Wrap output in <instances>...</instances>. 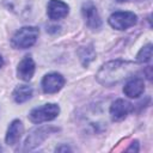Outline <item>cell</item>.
<instances>
[{"instance_id": "obj_14", "label": "cell", "mask_w": 153, "mask_h": 153, "mask_svg": "<svg viewBox=\"0 0 153 153\" xmlns=\"http://www.w3.org/2000/svg\"><path fill=\"white\" fill-rule=\"evenodd\" d=\"M4 5L8 11L22 16L29 8V0H4Z\"/></svg>"}, {"instance_id": "obj_2", "label": "cell", "mask_w": 153, "mask_h": 153, "mask_svg": "<svg viewBox=\"0 0 153 153\" xmlns=\"http://www.w3.org/2000/svg\"><path fill=\"white\" fill-rule=\"evenodd\" d=\"M38 35H39L38 27L24 26L13 35L11 39V44L16 49H27L36 43Z\"/></svg>"}, {"instance_id": "obj_12", "label": "cell", "mask_w": 153, "mask_h": 153, "mask_svg": "<svg viewBox=\"0 0 153 153\" xmlns=\"http://www.w3.org/2000/svg\"><path fill=\"white\" fill-rule=\"evenodd\" d=\"M24 131V127H23V123L19 121V120H14L11 122L8 129H7V133H6V136H5V141L7 145L10 146H13L16 143H18V141L20 140L22 137V134Z\"/></svg>"}, {"instance_id": "obj_3", "label": "cell", "mask_w": 153, "mask_h": 153, "mask_svg": "<svg viewBox=\"0 0 153 153\" xmlns=\"http://www.w3.org/2000/svg\"><path fill=\"white\" fill-rule=\"evenodd\" d=\"M60 114V108L55 103H48L32 109L29 114V120L32 123H43L56 118Z\"/></svg>"}, {"instance_id": "obj_10", "label": "cell", "mask_w": 153, "mask_h": 153, "mask_svg": "<svg viewBox=\"0 0 153 153\" xmlns=\"http://www.w3.org/2000/svg\"><path fill=\"white\" fill-rule=\"evenodd\" d=\"M35 74V62L30 55H26L17 67V75L19 79L24 81L31 80V78Z\"/></svg>"}, {"instance_id": "obj_19", "label": "cell", "mask_w": 153, "mask_h": 153, "mask_svg": "<svg viewBox=\"0 0 153 153\" xmlns=\"http://www.w3.org/2000/svg\"><path fill=\"white\" fill-rule=\"evenodd\" d=\"M4 66V59H2V56L0 55V68Z\"/></svg>"}, {"instance_id": "obj_9", "label": "cell", "mask_w": 153, "mask_h": 153, "mask_svg": "<svg viewBox=\"0 0 153 153\" xmlns=\"http://www.w3.org/2000/svg\"><path fill=\"white\" fill-rule=\"evenodd\" d=\"M69 12V7L66 2L61 0H50L47 6L48 17L51 20H59L65 18Z\"/></svg>"}, {"instance_id": "obj_13", "label": "cell", "mask_w": 153, "mask_h": 153, "mask_svg": "<svg viewBox=\"0 0 153 153\" xmlns=\"http://www.w3.org/2000/svg\"><path fill=\"white\" fill-rule=\"evenodd\" d=\"M32 93H33V91H32L31 86H29V85H18L13 90L12 97H13L16 103L22 104V103L27 102L32 97Z\"/></svg>"}, {"instance_id": "obj_1", "label": "cell", "mask_w": 153, "mask_h": 153, "mask_svg": "<svg viewBox=\"0 0 153 153\" xmlns=\"http://www.w3.org/2000/svg\"><path fill=\"white\" fill-rule=\"evenodd\" d=\"M136 69V63L124 60H114L104 63L97 72V80L104 86H114L129 78Z\"/></svg>"}, {"instance_id": "obj_18", "label": "cell", "mask_w": 153, "mask_h": 153, "mask_svg": "<svg viewBox=\"0 0 153 153\" xmlns=\"http://www.w3.org/2000/svg\"><path fill=\"white\" fill-rule=\"evenodd\" d=\"M56 151H57V152H61V151H71V148L67 147V146H63V147H59V148H56Z\"/></svg>"}, {"instance_id": "obj_7", "label": "cell", "mask_w": 153, "mask_h": 153, "mask_svg": "<svg viewBox=\"0 0 153 153\" xmlns=\"http://www.w3.org/2000/svg\"><path fill=\"white\" fill-rule=\"evenodd\" d=\"M65 85V78L60 73H48L42 79V90L44 93L51 94L59 92Z\"/></svg>"}, {"instance_id": "obj_16", "label": "cell", "mask_w": 153, "mask_h": 153, "mask_svg": "<svg viewBox=\"0 0 153 153\" xmlns=\"http://www.w3.org/2000/svg\"><path fill=\"white\" fill-rule=\"evenodd\" d=\"M151 59H152V43H147L137 53L136 61L139 63H147L151 61Z\"/></svg>"}, {"instance_id": "obj_17", "label": "cell", "mask_w": 153, "mask_h": 153, "mask_svg": "<svg viewBox=\"0 0 153 153\" xmlns=\"http://www.w3.org/2000/svg\"><path fill=\"white\" fill-rule=\"evenodd\" d=\"M127 151H128V152H131V151L137 152V151H139V143H137V141L133 142V143L130 145V147H128V148H127Z\"/></svg>"}, {"instance_id": "obj_11", "label": "cell", "mask_w": 153, "mask_h": 153, "mask_svg": "<svg viewBox=\"0 0 153 153\" xmlns=\"http://www.w3.org/2000/svg\"><path fill=\"white\" fill-rule=\"evenodd\" d=\"M143 91H145V82L139 76L135 78L133 76L131 79H129L123 87L124 94L129 98H137L143 93Z\"/></svg>"}, {"instance_id": "obj_6", "label": "cell", "mask_w": 153, "mask_h": 153, "mask_svg": "<svg viewBox=\"0 0 153 153\" xmlns=\"http://www.w3.org/2000/svg\"><path fill=\"white\" fill-rule=\"evenodd\" d=\"M81 13L82 17L85 19L86 25L92 29V30H99L102 27V19L100 16L97 11V7L94 6V4L90 0H87L86 2L82 4L81 7Z\"/></svg>"}, {"instance_id": "obj_8", "label": "cell", "mask_w": 153, "mask_h": 153, "mask_svg": "<svg viewBox=\"0 0 153 153\" xmlns=\"http://www.w3.org/2000/svg\"><path fill=\"white\" fill-rule=\"evenodd\" d=\"M134 110V106L131 103L124 99H116L111 105H110V116L111 120L115 122H120L124 120L131 111Z\"/></svg>"}, {"instance_id": "obj_20", "label": "cell", "mask_w": 153, "mask_h": 153, "mask_svg": "<svg viewBox=\"0 0 153 153\" xmlns=\"http://www.w3.org/2000/svg\"><path fill=\"white\" fill-rule=\"evenodd\" d=\"M117 2H124V1H127V0H116Z\"/></svg>"}, {"instance_id": "obj_5", "label": "cell", "mask_w": 153, "mask_h": 153, "mask_svg": "<svg viewBox=\"0 0 153 153\" xmlns=\"http://www.w3.org/2000/svg\"><path fill=\"white\" fill-rule=\"evenodd\" d=\"M108 22H109L110 26L116 29V30H127V29H129L136 24L137 17L134 12L118 11V12L112 13L109 17Z\"/></svg>"}, {"instance_id": "obj_21", "label": "cell", "mask_w": 153, "mask_h": 153, "mask_svg": "<svg viewBox=\"0 0 153 153\" xmlns=\"http://www.w3.org/2000/svg\"><path fill=\"white\" fill-rule=\"evenodd\" d=\"M0 151H1V147H0Z\"/></svg>"}, {"instance_id": "obj_15", "label": "cell", "mask_w": 153, "mask_h": 153, "mask_svg": "<svg viewBox=\"0 0 153 153\" xmlns=\"http://www.w3.org/2000/svg\"><path fill=\"white\" fill-rule=\"evenodd\" d=\"M79 59H80L82 66L87 67L90 65V62L96 59V51L93 49V45L90 44L87 47H82L79 50Z\"/></svg>"}, {"instance_id": "obj_4", "label": "cell", "mask_w": 153, "mask_h": 153, "mask_svg": "<svg viewBox=\"0 0 153 153\" xmlns=\"http://www.w3.org/2000/svg\"><path fill=\"white\" fill-rule=\"evenodd\" d=\"M59 128L53 127V126H41L37 127L35 129H32L30 131V134L27 135L26 140L24 141V151H31L33 148H36L37 146H39L50 134L57 131Z\"/></svg>"}]
</instances>
